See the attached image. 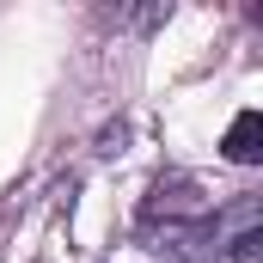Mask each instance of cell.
<instances>
[{
  "instance_id": "obj_1",
  "label": "cell",
  "mask_w": 263,
  "mask_h": 263,
  "mask_svg": "<svg viewBox=\"0 0 263 263\" xmlns=\"http://www.w3.org/2000/svg\"><path fill=\"white\" fill-rule=\"evenodd\" d=\"M220 227V214H214V196L202 190L190 172H172V178H159L147 202H141V233L147 239H159V251L172 245H202L208 233Z\"/></svg>"
},
{
  "instance_id": "obj_2",
  "label": "cell",
  "mask_w": 263,
  "mask_h": 263,
  "mask_svg": "<svg viewBox=\"0 0 263 263\" xmlns=\"http://www.w3.org/2000/svg\"><path fill=\"white\" fill-rule=\"evenodd\" d=\"M220 153H227L233 165H257V159H263V117H257V110H239V117H233Z\"/></svg>"
},
{
  "instance_id": "obj_3",
  "label": "cell",
  "mask_w": 263,
  "mask_h": 263,
  "mask_svg": "<svg viewBox=\"0 0 263 263\" xmlns=\"http://www.w3.org/2000/svg\"><path fill=\"white\" fill-rule=\"evenodd\" d=\"M227 251H233V263H263V227H257V214L233 227V245H227Z\"/></svg>"
}]
</instances>
